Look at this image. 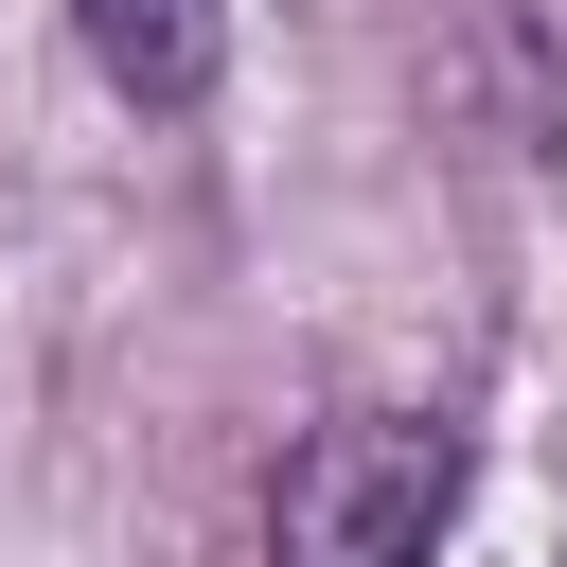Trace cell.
Instances as JSON below:
<instances>
[{
  "mask_svg": "<svg viewBox=\"0 0 567 567\" xmlns=\"http://www.w3.org/2000/svg\"><path fill=\"white\" fill-rule=\"evenodd\" d=\"M71 35H89V71L124 106H195L213 53H230V0H71Z\"/></svg>",
  "mask_w": 567,
  "mask_h": 567,
  "instance_id": "2",
  "label": "cell"
},
{
  "mask_svg": "<svg viewBox=\"0 0 567 567\" xmlns=\"http://www.w3.org/2000/svg\"><path fill=\"white\" fill-rule=\"evenodd\" d=\"M461 514V425L443 408H337L266 478V567H425Z\"/></svg>",
  "mask_w": 567,
  "mask_h": 567,
  "instance_id": "1",
  "label": "cell"
}]
</instances>
